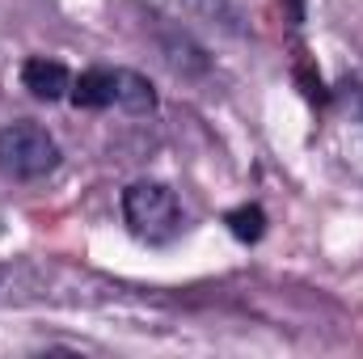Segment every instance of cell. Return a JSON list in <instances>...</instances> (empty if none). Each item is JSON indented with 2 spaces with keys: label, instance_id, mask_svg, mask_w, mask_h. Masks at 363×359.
<instances>
[{
  "label": "cell",
  "instance_id": "cell-1",
  "mask_svg": "<svg viewBox=\"0 0 363 359\" xmlns=\"http://www.w3.org/2000/svg\"><path fill=\"white\" fill-rule=\"evenodd\" d=\"M55 165H60V144L47 127H38L30 118H17V123L0 127V170L9 178L38 182L47 174H55Z\"/></svg>",
  "mask_w": 363,
  "mask_h": 359
},
{
  "label": "cell",
  "instance_id": "cell-2",
  "mask_svg": "<svg viewBox=\"0 0 363 359\" xmlns=\"http://www.w3.org/2000/svg\"><path fill=\"white\" fill-rule=\"evenodd\" d=\"M123 216L148 241H169L182 228L178 194L165 182H135V186H127L123 190Z\"/></svg>",
  "mask_w": 363,
  "mask_h": 359
},
{
  "label": "cell",
  "instance_id": "cell-3",
  "mask_svg": "<svg viewBox=\"0 0 363 359\" xmlns=\"http://www.w3.org/2000/svg\"><path fill=\"white\" fill-rule=\"evenodd\" d=\"M144 4L157 13H169L178 21L190 17V21H207V26H224V30H233V21H237L228 0H144Z\"/></svg>",
  "mask_w": 363,
  "mask_h": 359
},
{
  "label": "cell",
  "instance_id": "cell-4",
  "mask_svg": "<svg viewBox=\"0 0 363 359\" xmlns=\"http://www.w3.org/2000/svg\"><path fill=\"white\" fill-rule=\"evenodd\" d=\"M21 85L34 93V97H43V101H55V97H64V93L72 89V77H68V68L60 64V60H26V68H21Z\"/></svg>",
  "mask_w": 363,
  "mask_h": 359
},
{
  "label": "cell",
  "instance_id": "cell-5",
  "mask_svg": "<svg viewBox=\"0 0 363 359\" xmlns=\"http://www.w3.org/2000/svg\"><path fill=\"white\" fill-rule=\"evenodd\" d=\"M72 101L81 110H106V106H114V72L93 68L81 81H72Z\"/></svg>",
  "mask_w": 363,
  "mask_h": 359
},
{
  "label": "cell",
  "instance_id": "cell-6",
  "mask_svg": "<svg viewBox=\"0 0 363 359\" xmlns=\"http://www.w3.org/2000/svg\"><path fill=\"white\" fill-rule=\"evenodd\" d=\"M114 101H118L123 110H131V114H144V110L157 106V93H152V85H148L140 72L114 68Z\"/></svg>",
  "mask_w": 363,
  "mask_h": 359
},
{
  "label": "cell",
  "instance_id": "cell-7",
  "mask_svg": "<svg viewBox=\"0 0 363 359\" xmlns=\"http://www.w3.org/2000/svg\"><path fill=\"white\" fill-rule=\"evenodd\" d=\"M224 224H228V233L237 237V241H262V233H267V211L262 207H254V203H245V207H233L228 216H224Z\"/></svg>",
  "mask_w": 363,
  "mask_h": 359
}]
</instances>
